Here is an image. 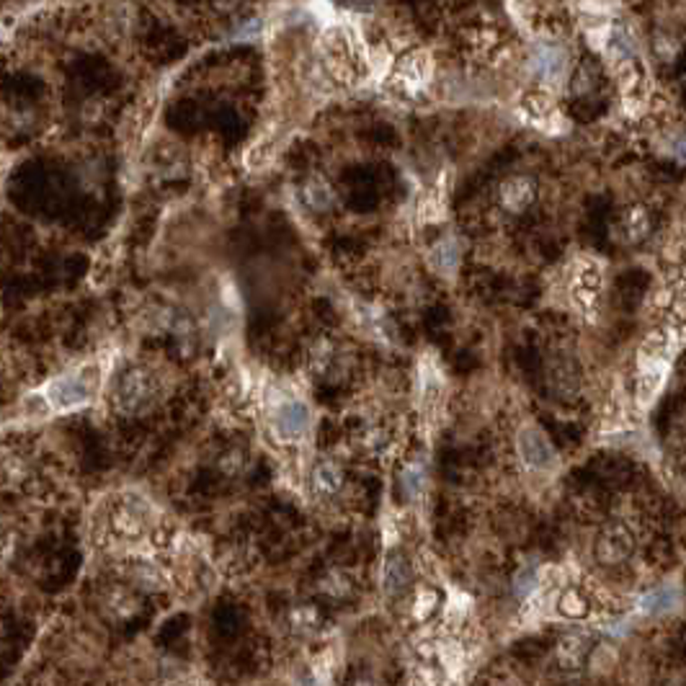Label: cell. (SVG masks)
<instances>
[{
  "label": "cell",
  "mask_w": 686,
  "mask_h": 686,
  "mask_svg": "<svg viewBox=\"0 0 686 686\" xmlns=\"http://www.w3.org/2000/svg\"><path fill=\"white\" fill-rule=\"evenodd\" d=\"M107 540L122 550H140L158 537L161 516L140 496H122L108 511Z\"/></svg>",
  "instance_id": "6da1fadb"
},
{
  "label": "cell",
  "mask_w": 686,
  "mask_h": 686,
  "mask_svg": "<svg viewBox=\"0 0 686 686\" xmlns=\"http://www.w3.org/2000/svg\"><path fill=\"white\" fill-rule=\"evenodd\" d=\"M162 397V382L153 369L132 366L125 375H119V382L114 387V403L125 413H143L150 411Z\"/></svg>",
  "instance_id": "7a4b0ae2"
},
{
  "label": "cell",
  "mask_w": 686,
  "mask_h": 686,
  "mask_svg": "<svg viewBox=\"0 0 686 686\" xmlns=\"http://www.w3.org/2000/svg\"><path fill=\"white\" fill-rule=\"evenodd\" d=\"M604 289V269L601 264L594 258H580L573 269V279H570V300L580 315L594 318L598 297Z\"/></svg>",
  "instance_id": "3957f363"
},
{
  "label": "cell",
  "mask_w": 686,
  "mask_h": 686,
  "mask_svg": "<svg viewBox=\"0 0 686 686\" xmlns=\"http://www.w3.org/2000/svg\"><path fill=\"white\" fill-rule=\"evenodd\" d=\"M310 429V408L300 397H282L271 408V431L282 441H300Z\"/></svg>",
  "instance_id": "277c9868"
},
{
  "label": "cell",
  "mask_w": 686,
  "mask_h": 686,
  "mask_svg": "<svg viewBox=\"0 0 686 686\" xmlns=\"http://www.w3.org/2000/svg\"><path fill=\"white\" fill-rule=\"evenodd\" d=\"M635 552V537L622 522L607 524L594 542V555L601 565H622Z\"/></svg>",
  "instance_id": "5b68a950"
},
{
  "label": "cell",
  "mask_w": 686,
  "mask_h": 686,
  "mask_svg": "<svg viewBox=\"0 0 686 686\" xmlns=\"http://www.w3.org/2000/svg\"><path fill=\"white\" fill-rule=\"evenodd\" d=\"M532 68L534 75L547 86H558L565 80L570 68V54L558 42H540L532 52Z\"/></svg>",
  "instance_id": "8992f818"
},
{
  "label": "cell",
  "mask_w": 686,
  "mask_h": 686,
  "mask_svg": "<svg viewBox=\"0 0 686 686\" xmlns=\"http://www.w3.org/2000/svg\"><path fill=\"white\" fill-rule=\"evenodd\" d=\"M90 395H93L90 382L78 377V375H65V377L54 379L52 385L47 387V400L57 411H72V408L88 405Z\"/></svg>",
  "instance_id": "52a82bcc"
},
{
  "label": "cell",
  "mask_w": 686,
  "mask_h": 686,
  "mask_svg": "<svg viewBox=\"0 0 686 686\" xmlns=\"http://www.w3.org/2000/svg\"><path fill=\"white\" fill-rule=\"evenodd\" d=\"M395 86L408 96H415L429 86L431 80V57L426 52H411L400 60L395 70Z\"/></svg>",
  "instance_id": "ba28073f"
},
{
  "label": "cell",
  "mask_w": 686,
  "mask_h": 686,
  "mask_svg": "<svg viewBox=\"0 0 686 686\" xmlns=\"http://www.w3.org/2000/svg\"><path fill=\"white\" fill-rule=\"evenodd\" d=\"M519 454H522L526 468L540 469V472L555 468V450L547 441V436L534 426L519 433Z\"/></svg>",
  "instance_id": "9c48e42d"
},
{
  "label": "cell",
  "mask_w": 686,
  "mask_h": 686,
  "mask_svg": "<svg viewBox=\"0 0 686 686\" xmlns=\"http://www.w3.org/2000/svg\"><path fill=\"white\" fill-rule=\"evenodd\" d=\"M519 114L529 125L547 129V132H558L560 129V114L555 104L544 96V93H529L522 98Z\"/></svg>",
  "instance_id": "30bf717a"
},
{
  "label": "cell",
  "mask_w": 686,
  "mask_h": 686,
  "mask_svg": "<svg viewBox=\"0 0 686 686\" xmlns=\"http://www.w3.org/2000/svg\"><path fill=\"white\" fill-rule=\"evenodd\" d=\"M411 580H413V570L408 565V560L403 555H390L385 560V568H382V589L390 598H400L405 596V591L411 589Z\"/></svg>",
  "instance_id": "8fae6325"
},
{
  "label": "cell",
  "mask_w": 686,
  "mask_h": 686,
  "mask_svg": "<svg viewBox=\"0 0 686 686\" xmlns=\"http://www.w3.org/2000/svg\"><path fill=\"white\" fill-rule=\"evenodd\" d=\"M441 400H444L441 372H439L433 364H426V366L421 369V405H423V415L433 421V418L439 415Z\"/></svg>",
  "instance_id": "7c38bea8"
},
{
  "label": "cell",
  "mask_w": 686,
  "mask_h": 686,
  "mask_svg": "<svg viewBox=\"0 0 686 686\" xmlns=\"http://www.w3.org/2000/svg\"><path fill=\"white\" fill-rule=\"evenodd\" d=\"M589 650H591V643H589V637L586 635H565L562 640L558 643V648H555V658H558V666L562 671H576L586 663V658H589Z\"/></svg>",
  "instance_id": "4fadbf2b"
},
{
  "label": "cell",
  "mask_w": 686,
  "mask_h": 686,
  "mask_svg": "<svg viewBox=\"0 0 686 686\" xmlns=\"http://www.w3.org/2000/svg\"><path fill=\"white\" fill-rule=\"evenodd\" d=\"M310 486H312V493L315 496H320V498H330V496H336L343 486V472L338 465H333V462H318L315 468H312V475H310Z\"/></svg>",
  "instance_id": "5bb4252c"
},
{
  "label": "cell",
  "mask_w": 686,
  "mask_h": 686,
  "mask_svg": "<svg viewBox=\"0 0 686 686\" xmlns=\"http://www.w3.org/2000/svg\"><path fill=\"white\" fill-rule=\"evenodd\" d=\"M501 201L508 212H524L534 201V183L532 179H511L501 189Z\"/></svg>",
  "instance_id": "9a60e30c"
},
{
  "label": "cell",
  "mask_w": 686,
  "mask_h": 686,
  "mask_svg": "<svg viewBox=\"0 0 686 686\" xmlns=\"http://www.w3.org/2000/svg\"><path fill=\"white\" fill-rule=\"evenodd\" d=\"M622 230L630 243H640L650 233V215L645 207H632L622 219Z\"/></svg>",
  "instance_id": "2e32d148"
},
{
  "label": "cell",
  "mask_w": 686,
  "mask_h": 686,
  "mask_svg": "<svg viewBox=\"0 0 686 686\" xmlns=\"http://www.w3.org/2000/svg\"><path fill=\"white\" fill-rule=\"evenodd\" d=\"M676 589H671V586H663V589H655V591H650L640 598V612L645 614H663L668 609H673L676 607Z\"/></svg>",
  "instance_id": "e0dca14e"
},
{
  "label": "cell",
  "mask_w": 686,
  "mask_h": 686,
  "mask_svg": "<svg viewBox=\"0 0 686 686\" xmlns=\"http://www.w3.org/2000/svg\"><path fill=\"white\" fill-rule=\"evenodd\" d=\"M558 612L562 616H568V619H583L586 612H589V601H586V596L576 591V589H568V591H562L558 598Z\"/></svg>",
  "instance_id": "ac0fdd59"
},
{
  "label": "cell",
  "mask_w": 686,
  "mask_h": 686,
  "mask_svg": "<svg viewBox=\"0 0 686 686\" xmlns=\"http://www.w3.org/2000/svg\"><path fill=\"white\" fill-rule=\"evenodd\" d=\"M457 258H459V251H457V243L454 240H441L436 243V248L431 251L433 266L444 273H451V269L457 266Z\"/></svg>",
  "instance_id": "d6986e66"
},
{
  "label": "cell",
  "mask_w": 686,
  "mask_h": 686,
  "mask_svg": "<svg viewBox=\"0 0 686 686\" xmlns=\"http://www.w3.org/2000/svg\"><path fill=\"white\" fill-rule=\"evenodd\" d=\"M305 194L307 201H310L312 207H318V209H325V207L330 204V189L325 186L323 181H310Z\"/></svg>",
  "instance_id": "ffe728a7"
},
{
  "label": "cell",
  "mask_w": 686,
  "mask_h": 686,
  "mask_svg": "<svg viewBox=\"0 0 686 686\" xmlns=\"http://www.w3.org/2000/svg\"><path fill=\"white\" fill-rule=\"evenodd\" d=\"M292 619H294L292 625H294L297 630L310 632V630H315V627H318V612H315V609H297Z\"/></svg>",
  "instance_id": "44dd1931"
},
{
  "label": "cell",
  "mask_w": 686,
  "mask_h": 686,
  "mask_svg": "<svg viewBox=\"0 0 686 686\" xmlns=\"http://www.w3.org/2000/svg\"><path fill=\"white\" fill-rule=\"evenodd\" d=\"M436 609V594L433 591H423L418 604H415V619H426L429 614Z\"/></svg>",
  "instance_id": "7402d4cb"
},
{
  "label": "cell",
  "mask_w": 686,
  "mask_h": 686,
  "mask_svg": "<svg viewBox=\"0 0 686 686\" xmlns=\"http://www.w3.org/2000/svg\"><path fill=\"white\" fill-rule=\"evenodd\" d=\"M671 153L681 162H686V134H679V137L671 143Z\"/></svg>",
  "instance_id": "603a6c76"
},
{
  "label": "cell",
  "mask_w": 686,
  "mask_h": 686,
  "mask_svg": "<svg viewBox=\"0 0 686 686\" xmlns=\"http://www.w3.org/2000/svg\"><path fill=\"white\" fill-rule=\"evenodd\" d=\"M176 686H201V684H199L197 679H186V681H179Z\"/></svg>",
  "instance_id": "cb8c5ba5"
}]
</instances>
